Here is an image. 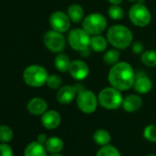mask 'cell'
Segmentation results:
<instances>
[{
	"label": "cell",
	"mask_w": 156,
	"mask_h": 156,
	"mask_svg": "<svg viewBox=\"0 0 156 156\" xmlns=\"http://www.w3.org/2000/svg\"><path fill=\"white\" fill-rule=\"evenodd\" d=\"M135 77L132 66L127 62H119L111 66L108 74L110 86L121 92L127 91L133 87Z\"/></svg>",
	"instance_id": "6da1fadb"
},
{
	"label": "cell",
	"mask_w": 156,
	"mask_h": 156,
	"mask_svg": "<svg viewBox=\"0 0 156 156\" xmlns=\"http://www.w3.org/2000/svg\"><path fill=\"white\" fill-rule=\"evenodd\" d=\"M108 43L118 50H124L131 46L133 34L131 30L123 25H113L107 32Z\"/></svg>",
	"instance_id": "7a4b0ae2"
},
{
	"label": "cell",
	"mask_w": 156,
	"mask_h": 156,
	"mask_svg": "<svg viewBox=\"0 0 156 156\" xmlns=\"http://www.w3.org/2000/svg\"><path fill=\"white\" fill-rule=\"evenodd\" d=\"M98 98V103L101 105V107L108 110H114L119 108L120 106H122V102L124 99L121 91L111 86L103 88L99 92Z\"/></svg>",
	"instance_id": "3957f363"
},
{
	"label": "cell",
	"mask_w": 156,
	"mask_h": 156,
	"mask_svg": "<svg viewBox=\"0 0 156 156\" xmlns=\"http://www.w3.org/2000/svg\"><path fill=\"white\" fill-rule=\"evenodd\" d=\"M48 76L49 74L46 69L43 66L37 64L28 66L23 73L25 83L32 87H41L45 85Z\"/></svg>",
	"instance_id": "277c9868"
},
{
	"label": "cell",
	"mask_w": 156,
	"mask_h": 156,
	"mask_svg": "<svg viewBox=\"0 0 156 156\" xmlns=\"http://www.w3.org/2000/svg\"><path fill=\"white\" fill-rule=\"evenodd\" d=\"M108 21L105 16L100 13H91L85 17L82 21L84 29L90 36L100 35L107 29Z\"/></svg>",
	"instance_id": "5b68a950"
},
{
	"label": "cell",
	"mask_w": 156,
	"mask_h": 156,
	"mask_svg": "<svg viewBox=\"0 0 156 156\" xmlns=\"http://www.w3.org/2000/svg\"><path fill=\"white\" fill-rule=\"evenodd\" d=\"M91 36L84 29H73L68 33V43L70 47L77 51L84 53L90 48Z\"/></svg>",
	"instance_id": "8992f818"
},
{
	"label": "cell",
	"mask_w": 156,
	"mask_h": 156,
	"mask_svg": "<svg viewBox=\"0 0 156 156\" xmlns=\"http://www.w3.org/2000/svg\"><path fill=\"white\" fill-rule=\"evenodd\" d=\"M129 18L133 25L143 28L150 24L151 14L144 4L137 2L130 7L129 10Z\"/></svg>",
	"instance_id": "52a82bcc"
},
{
	"label": "cell",
	"mask_w": 156,
	"mask_h": 156,
	"mask_svg": "<svg viewBox=\"0 0 156 156\" xmlns=\"http://www.w3.org/2000/svg\"><path fill=\"white\" fill-rule=\"evenodd\" d=\"M77 107L83 113L92 114L97 110L98 105V98L91 90L82 89L76 96Z\"/></svg>",
	"instance_id": "ba28073f"
},
{
	"label": "cell",
	"mask_w": 156,
	"mask_h": 156,
	"mask_svg": "<svg viewBox=\"0 0 156 156\" xmlns=\"http://www.w3.org/2000/svg\"><path fill=\"white\" fill-rule=\"evenodd\" d=\"M43 41L48 50L52 52H62L65 48V39L62 33L56 30H49L43 37Z\"/></svg>",
	"instance_id": "9c48e42d"
},
{
	"label": "cell",
	"mask_w": 156,
	"mask_h": 156,
	"mask_svg": "<svg viewBox=\"0 0 156 156\" xmlns=\"http://www.w3.org/2000/svg\"><path fill=\"white\" fill-rule=\"evenodd\" d=\"M50 25L53 30L64 33L71 27V20L62 11H55L50 17Z\"/></svg>",
	"instance_id": "30bf717a"
},
{
	"label": "cell",
	"mask_w": 156,
	"mask_h": 156,
	"mask_svg": "<svg viewBox=\"0 0 156 156\" xmlns=\"http://www.w3.org/2000/svg\"><path fill=\"white\" fill-rule=\"evenodd\" d=\"M73 78L77 81L84 80L89 74V66L83 60H74L71 62L69 71Z\"/></svg>",
	"instance_id": "8fae6325"
},
{
	"label": "cell",
	"mask_w": 156,
	"mask_h": 156,
	"mask_svg": "<svg viewBox=\"0 0 156 156\" xmlns=\"http://www.w3.org/2000/svg\"><path fill=\"white\" fill-rule=\"evenodd\" d=\"M81 89H78L77 86H64L59 88L57 95H56V98L57 101L61 104L63 105H67L70 104L77 96L78 92Z\"/></svg>",
	"instance_id": "7c38bea8"
},
{
	"label": "cell",
	"mask_w": 156,
	"mask_h": 156,
	"mask_svg": "<svg viewBox=\"0 0 156 156\" xmlns=\"http://www.w3.org/2000/svg\"><path fill=\"white\" fill-rule=\"evenodd\" d=\"M61 121H62L61 115L56 110L46 111L41 117V123L48 129H56L61 124Z\"/></svg>",
	"instance_id": "4fadbf2b"
},
{
	"label": "cell",
	"mask_w": 156,
	"mask_h": 156,
	"mask_svg": "<svg viewBox=\"0 0 156 156\" xmlns=\"http://www.w3.org/2000/svg\"><path fill=\"white\" fill-rule=\"evenodd\" d=\"M47 108V102L41 98H34L30 99L27 106L29 112L35 116L43 115L46 112Z\"/></svg>",
	"instance_id": "5bb4252c"
},
{
	"label": "cell",
	"mask_w": 156,
	"mask_h": 156,
	"mask_svg": "<svg viewBox=\"0 0 156 156\" xmlns=\"http://www.w3.org/2000/svg\"><path fill=\"white\" fill-rule=\"evenodd\" d=\"M142 106V99L137 95H129L123 99V109L129 113L138 111Z\"/></svg>",
	"instance_id": "9a60e30c"
},
{
	"label": "cell",
	"mask_w": 156,
	"mask_h": 156,
	"mask_svg": "<svg viewBox=\"0 0 156 156\" xmlns=\"http://www.w3.org/2000/svg\"><path fill=\"white\" fill-rule=\"evenodd\" d=\"M134 90L139 94H147L152 88V83L149 77L146 75H140L135 77L133 84Z\"/></svg>",
	"instance_id": "2e32d148"
},
{
	"label": "cell",
	"mask_w": 156,
	"mask_h": 156,
	"mask_svg": "<svg viewBox=\"0 0 156 156\" xmlns=\"http://www.w3.org/2000/svg\"><path fill=\"white\" fill-rule=\"evenodd\" d=\"M67 15L71 21L74 23H80L85 19V11L83 8L78 4H73L67 9Z\"/></svg>",
	"instance_id": "e0dca14e"
},
{
	"label": "cell",
	"mask_w": 156,
	"mask_h": 156,
	"mask_svg": "<svg viewBox=\"0 0 156 156\" xmlns=\"http://www.w3.org/2000/svg\"><path fill=\"white\" fill-rule=\"evenodd\" d=\"M24 156H47V150L42 143L33 141L26 147Z\"/></svg>",
	"instance_id": "ac0fdd59"
},
{
	"label": "cell",
	"mask_w": 156,
	"mask_h": 156,
	"mask_svg": "<svg viewBox=\"0 0 156 156\" xmlns=\"http://www.w3.org/2000/svg\"><path fill=\"white\" fill-rule=\"evenodd\" d=\"M108 44V41L107 37L100 35L92 36L90 39V48L96 52H102L106 51Z\"/></svg>",
	"instance_id": "d6986e66"
},
{
	"label": "cell",
	"mask_w": 156,
	"mask_h": 156,
	"mask_svg": "<svg viewBox=\"0 0 156 156\" xmlns=\"http://www.w3.org/2000/svg\"><path fill=\"white\" fill-rule=\"evenodd\" d=\"M45 148L51 153H59L63 148V141L61 138L52 136L45 142Z\"/></svg>",
	"instance_id": "ffe728a7"
},
{
	"label": "cell",
	"mask_w": 156,
	"mask_h": 156,
	"mask_svg": "<svg viewBox=\"0 0 156 156\" xmlns=\"http://www.w3.org/2000/svg\"><path fill=\"white\" fill-rule=\"evenodd\" d=\"M70 64H71L70 58L63 53H59L54 59V65L56 69L61 73H65L69 71Z\"/></svg>",
	"instance_id": "44dd1931"
},
{
	"label": "cell",
	"mask_w": 156,
	"mask_h": 156,
	"mask_svg": "<svg viewBox=\"0 0 156 156\" xmlns=\"http://www.w3.org/2000/svg\"><path fill=\"white\" fill-rule=\"evenodd\" d=\"M93 139H94L95 142L100 146L108 145L111 141V136H110L109 132L103 129H99L96 130L93 135Z\"/></svg>",
	"instance_id": "7402d4cb"
},
{
	"label": "cell",
	"mask_w": 156,
	"mask_h": 156,
	"mask_svg": "<svg viewBox=\"0 0 156 156\" xmlns=\"http://www.w3.org/2000/svg\"><path fill=\"white\" fill-rule=\"evenodd\" d=\"M119 58H120V52L119 51L118 49L115 48V49L108 50L104 53L103 61L107 65L113 66L119 62Z\"/></svg>",
	"instance_id": "603a6c76"
},
{
	"label": "cell",
	"mask_w": 156,
	"mask_h": 156,
	"mask_svg": "<svg viewBox=\"0 0 156 156\" xmlns=\"http://www.w3.org/2000/svg\"><path fill=\"white\" fill-rule=\"evenodd\" d=\"M141 62L148 67H155L156 66V51L155 50H148L144 51L140 54Z\"/></svg>",
	"instance_id": "cb8c5ba5"
},
{
	"label": "cell",
	"mask_w": 156,
	"mask_h": 156,
	"mask_svg": "<svg viewBox=\"0 0 156 156\" xmlns=\"http://www.w3.org/2000/svg\"><path fill=\"white\" fill-rule=\"evenodd\" d=\"M108 14L114 20H120L124 18L125 12L119 5H111L108 9Z\"/></svg>",
	"instance_id": "d4e9b609"
},
{
	"label": "cell",
	"mask_w": 156,
	"mask_h": 156,
	"mask_svg": "<svg viewBox=\"0 0 156 156\" xmlns=\"http://www.w3.org/2000/svg\"><path fill=\"white\" fill-rule=\"evenodd\" d=\"M96 156H121V154L116 147L108 144L102 146L97 152Z\"/></svg>",
	"instance_id": "484cf974"
},
{
	"label": "cell",
	"mask_w": 156,
	"mask_h": 156,
	"mask_svg": "<svg viewBox=\"0 0 156 156\" xmlns=\"http://www.w3.org/2000/svg\"><path fill=\"white\" fill-rule=\"evenodd\" d=\"M13 138V130L9 126H0V141L7 143Z\"/></svg>",
	"instance_id": "4316f807"
},
{
	"label": "cell",
	"mask_w": 156,
	"mask_h": 156,
	"mask_svg": "<svg viewBox=\"0 0 156 156\" xmlns=\"http://www.w3.org/2000/svg\"><path fill=\"white\" fill-rule=\"evenodd\" d=\"M143 137L151 142H156V125H148L143 130Z\"/></svg>",
	"instance_id": "83f0119b"
},
{
	"label": "cell",
	"mask_w": 156,
	"mask_h": 156,
	"mask_svg": "<svg viewBox=\"0 0 156 156\" xmlns=\"http://www.w3.org/2000/svg\"><path fill=\"white\" fill-rule=\"evenodd\" d=\"M46 84L51 89H59L62 86V78L57 74H51L48 76Z\"/></svg>",
	"instance_id": "f1b7e54d"
},
{
	"label": "cell",
	"mask_w": 156,
	"mask_h": 156,
	"mask_svg": "<svg viewBox=\"0 0 156 156\" xmlns=\"http://www.w3.org/2000/svg\"><path fill=\"white\" fill-rule=\"evenodd\" d=\"M0 156H13V151L9 144H0Z\"/></svg>",
	"instance_id": "f546056e"
},
{
	"label": "cell",
	"mask_w": 156,
	"mask_h": 156,
	"mask_svg": "<svg viewBox=\"0 0 156 156\" xmlns=\"http://www.w3.org/2000/svg\"><path fill=\"white\" fill-rule=\"evenodd\" d=\"M131 50L134 54H141L144 51V45H143V43H141L140 41L132 42Z\"/></svg>",
	"instance_id": "4dcf8cb0"
},
{
	"label": "cell",
	"mask_w": 156,
	"mask_h": 156,
	"mask_svg": "<svg viewBox=\"0 0 156 156\" xmlns=\"http://www.w3.org/2000/svg\"><path fill=\"white\" fill-rule=\"evenodd\" d=\"M38 140L37 141H39L40 143H45L46 141H47V136H46V134H44V133H41V134H39V136H38V139H37Z\"/></svg>",
	"instance_id": "1f68e13d"
},
{
	"label": "cell",
	"mask_w": 156,
	"mask_h": 156,
	"mask_svg": "<svg viewBox=\"0 0 156 156\" xmlns=\"http://www.w3.org/2000/svg\"><path fill=\"white\" fill-rule=\"evenodd\" d=\"M108 1L111 5H120L123 2V0H108Z\"/></svg>",
	"instance_id": "d6a6232c"
},
{
	"label": "cell",
	"mask_w": 156,
	"mask_h": 156,
	"mask_svg": "<svg viewBox=\"0 0 156 156\" xmlns=\"http://www.w3.org/2000/svg\"><path fill=\"white\" fill-rule=\"evenodd\" d=\"M50 156H62V155H61V154H59V153H52V154L50 155Z\"/></svg>",
	"instance_id": "836d02e7"
},
{
	"label": "cell",
	"mask_w": 156,
	"mask_h": 156,
	"mask_svg": "<svg viewBox=\"0 0 156 156\" xmlns=\"http://www.w3.org/2000/svg\"><path fill=\"white\" fill-rule=\"evenodd\" d=\"M129 2H132V3H135V2H138V0H129Z\"/></svg>",
	"instance_id": "e575fe53"
},
{
	"label": "cell",
	"mask_w": 156,
	"mask_h": 156,
	"mask_svg": "<svg viewBox=\"0 0 156 156\" xmlns=\"http://www.w3.org/2000/svg\"><path fill=\"white\" fill-rule=\"evenodd\" d=\"M147 156H156L155 154H149V155H147Z\"/></svg>",
	"instance_id": "d590c367"
}]
</instances>
